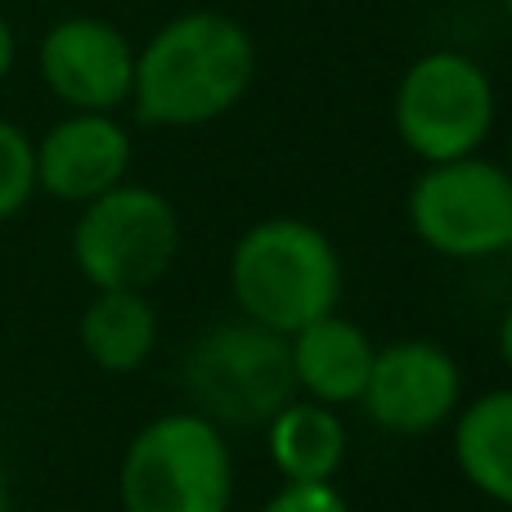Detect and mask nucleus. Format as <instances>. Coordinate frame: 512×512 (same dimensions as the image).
<instances>
[{
    "label": "nucleus",
    "mask_w": 512,
    "mask_h": 512,
    "mask_svg": "<svg viewBox=\"0 0 512 512\" xmlns=\"http://www.w3.org/2000/svg\"><path fill=\"white\" fill-rule=\"evenodd\" d=\"M256 36L225 9H185L135 45L131 113L153 131H198L248 99Z\"/></svg>",
    "instance_id": "nucleus-1"
},
{
    "label": "nucleus",
    "mask_w": 512,
    "mask_h": 512,
    "mask_svg": "<svg viewBox=\"0 0 512 512\" xmlns=\"http://www.w3.org/2000/svg\"><path fill=\"white\" fill-rule=\"evenodd\" d=\"M230 297L243 319L292 337L342 301V252L301 216L252 221L230 248Z\"/></svg>",
    "instance_id": "nucleus-2"
},
{
    "label": "nucleus",
    "mask_w": 512,
    "mask_h": 512,
    "mask_svg": "<svg viewBox=\"0 0 512 512\" xmlns=\"http://www.w3.org/2000/svg\"><path fill=\"white\" fill-rule=\"evenodd\" d=\"M499 126V86L477 54L459 45H436L405 63L391 90V131L400 149L432 162L486 153Z\"/></svg>",
    "instance_id": "nucleus-3"
},
{
    "label": "nucleus",
    "mask_w": 512,
    "mask_h": 512,
    "mask_svg": "<svg viewBox=\"0 0 512 512\" xmlns=\"http://www.w3.org/2000/svg\"><path fill=\"white\" fill-rule=\"evenodd\" d=\"M117 504L122 512H230L234 450L225 427L194 409L149 418L122 450Z\"/></svg>",
    "instance_id": "nucleus-4"
},
{
    "label": "nucleus",
    "mask_w": 512,
    "mask_h": 512,
    "mask_svg": "<svg viewBox=\"0 0 512 512\" xmlns=\"http://www.w3.org/2000/svg\"><path fill=\"white\" fill-rule=\"evenodd\" d=\"M185 409L212 418L216 427H265L292 396L288 337L252 324V319H221L185 351L180 364Z\"/></svg>",
    "instance_id": "nucleus-5"
},
{
    "label": "nucleus",
    "mask_w": 512,
    "mask_h": 512,
    "mask_svg": "<svg viewBox=\"0 0 512 512\" xmlns=\"http://www.w3.org/2000/svg\"><path fill=\"white\" fill-rule=\"evenodd\" d=\"M68 248L95 292H149L180 256V212L162 189L122 180L77 207Z\"/></svg>",
    "instance_id": "nucleus-6"
},
{
    "label": "nucleus",
    "mask_w": 512,
    "mask_h": 512,
    "mask_svg": "<svg viewBox=\"0 0 512 512\" xmlns=\"http://www.w3.org/2000/svg\"><path fill=\"white\" fill-rule=\"evenodd\" d=\"M405 216L414 239L445 261L504 256L512 234V176L486 153L432 162L409 185Z\"/></svg>",
    "instance_id": "nucleus-7"
},
{
    "label": "nucleus",
    "mask_w": 512,
    "mask_h": 512,
    "mask_svg": "<svg viewBox=\"0 0 512 512\" xmlns=\"http://www.w3.org/2000/svg\"><path fill=\"white\" fill-rule=\"evenodd\" d=\"M36 72L68 113H122L131 104L135 41L99 14H68L41 32Z\"/></svg>",
    "instance_id": "nucleus-8"
},
{
    "label": "nucleus",
    "mask_w": 512,
    "mask_h": 512,
    "mask_svg": "<svg viewBox=\"0 0 512 512\" xmlns=\"http://www.w3.org/2000/svg\"><path fill=\"white\" fill-rule=\"evenodd\" d=\"M373 427L391 436H427L445 427L463 405V369L445 346L405 337L373 351V369L360 400Z\"/></svg>",
    "instance_id": "nucleus-9"
},
{
    "label": "nucleus",
    "mask_w": 512,
    "mask_h": 512,
    "mask_svg": "<svg viewBox=\"0 0 512 512\" xmlns=\"http://www.w3.org/2000/svg\"><path fill=\"white\" fill-rule=\"evenodd\" d=\"M36 144V194L68 207L131 180L135 140L117 113H63Z\"/></svg>",
    "instance_id": "nucleus-10"
},
{
    "label": "nucleus",
    "mask_w": 512,
    "mask_h": 512,
    "mask_svg": "<svg viewBox=\"0 0 512 512\" xmlns=\"http://www.w3.org/2000/svg\"><path fill=\"white\" fill-rule=\"evenodd\" d=\"M373 351H378L373 337L355 319H346L342 310H328L288 337L292 387H297V396L319 400L328 409L355 405L364 382H369Z\"/></svg>",
    "instance_id": "nucleus-11"
},
{
    "label": "nucleus",
    "mask_w": 512,
    "mask_h": 512,
    "mask_svg": "<svg viewBox=\"0 0 512 512\" xmlns=\"http://www.w3.org/2000/svg\"><path fill=\"white\" fill-rule=\"evenodd\" d=\"M158 306L149 292H95L77 319L86 360L108 378H131L158 351Z\"/></svg>",
    "instance_id": "nucleus-12"
},
{
    "label": "nucleus",
    "mask_w": 512,
    "mask_h": 512,
    "mask_svg": "<svg viewBox=\"0 0 512 512\" xmlns=\"http://www.w3.org/2000/svg\"><path fill=\"white\" fill-rule=\"evenodd\" d=\"M450 450L463 481L508 512L512 508V387H495L486 396L459 405Z\"/></svg>",
    "instance_id": "nucleus-13"
},
{
    "label": "nucleus",
    "mask_w": 512,
    "mask_h": 512,
    "mask_svg": "<svg viewBox=\"0 0 512 512\" xmlns=\"http://www.w3.org/2000/svg\"><path fill=\"white\" fill-rule=\"evenodd\" d=\"M346 445L351 436H346L342 414L306 396H292L265 423V454L283 481H337Z\"/></svg>",
    "instance_id": "nucleus-14"
},
{
    "label": "nucleus",
    "mask_w": 512,
    "mask_h": 512,
    "mask_svg": "<svg viewBox=\"0 0 512 512\" xmlns=\"http://www.w3.org/2000/svg\"><path fill=\"white\" fill-rule=\"evenodd\" d=\"M36 198V144L18 122L0 117V225Z\"/></svg>",
    "instance_id": "nucleus-15"
},
{
    "label": "nucleus",
    "mask_w": 512,
    "mask_h": 512,
    "mask_svg": "<svg viewBox=\"0 0 512 512\" xmlns=\"http://www.w3.org/2000/svg\"><path fill=\"white\" fill-rule=\"evenodd\" d=\"M256 512H351L333 481H283Z\"/></svg>",
    "instance_id": "nucleus-16"
},
{
    "label": "nucleus",
    "mask_w": 512,
    "mask_h": 512,
    "mask_svg": "<svg viewBox=\"0 0 512 512\" xmlns=\"http://www.w3.org/2000/svg\"><path fill=\"white\" fill-rule=\"evenodd\" d=\"M14 63H18V32H14V23L0 14V81L14 72Z\"/></svg>",
    "instance_id": "nucleus-17"
},
{
    "label": "nucleus",
    "mask_w": 512,
    "mask_h": 512,
    "mask_svg": "<svg viewBox=\"0 0 512 512\" xmlns=\"http://www.w3.org/2000/svg\"><path fill=\"white\" fill-rule=\"evenodd\" d=\"M499 360H504V369L512 373V306L504 310V319H499Z\"/></svg>",
    "instance_id": "nucleus-18"
},
{
    "label": "nucleus",
    "mask_w": 512,
    "mask_h": 512,
    "mask_svg": "<svg viewBox=\"0 0 512 512\" xmlns=\"http://www.w3.org/2000/svg\"><path fill=\"white\" fill-rule=\"evenodd\" d=\"M9 508H14V490H9V472L0 463V512H9Z\"/></svg>",
    "instance_id": "nucleus-19"
},
{
    "label": "nucleus",
    "mask_w": 512,
    "mask_h": 512,
    "mask_svg": "<svg viewBox=\"0 0 512 512\" xmlns=\"http://www.w3.org/2000/svg\"><path fill=\"white\" fill-rule=\"evenodd\" d=\"M504 167H508V176H512V126H508V153H504Z\"/></svg>",
    "instance_id": "nucleus-20"
},
{
    "label": "nucleus",
    "mask_w": 512,
    "mask_h": 512,
    "mask_svg": "<svg viewBox=\"0 0 512 512\" xmlns=\"http://www.w3.org/2000/svg\"><path fill=\"white\" fill-rule=\"evenodd\" d=\"M504 5V18H508V27H512V0H499Z\"/></svg>",
    "instance_id": "nucleus-21"
},
{
    "label": "nucleus",
    "mask_w": 512,
    "mask_h": 512,
    "mask_svg": "<svg viewBox=\"0 0 512 512\" xmlns=\"http://www.w3.org/2000/svg\"><path fill=\"white\" fill-rule=\"evenodd\" d=\"M504 261L512 265V234H508V243H504Z\"/></svg>",
    "instance_id": "nucleus-22"
},
{
    "label": "nucleus",
    "mask_w": 512,
    "mask_h": 512,
    "mask_svg": "<svg viewBox=\"0 0 512 512\" xmlns=\"http://www.w3.org/2000/svg\"><path fill=\"white\" fill-rule=\"evenodd\" d=\"M508 512H512V508H508Z\"/></svg>",
    "instance_id": "nucleus-23"
}]
</instances>
